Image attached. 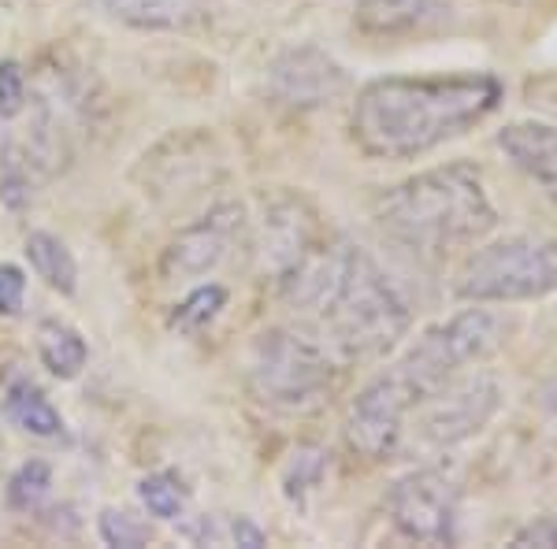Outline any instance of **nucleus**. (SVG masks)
Instances as JSON below:
<instances>
[{"instance_id":"obj_1","label":"nucleus","mask_w":557,"mask_h":549,"mask_svg":"<svg viewBox=\"0 0 557 549\" xmlns=\"http://www.w3.org/2000/svg\"><path fill=\"white\" fill-rule=\"evenodd\" d=\"M502 93L491 71L375 78L357 93L349 134L372 160H412L480 127Z\"/></svg>"},{"instance_id":"obj_2","label":"nucleus","mask_w":557,"mask_h":549,"mask_svg":"<svg viewBox=\"0 0 557 549\" xmlns=\"http://www.w3.org/2000/svg\"><path fill=\"white\" fill-rule=\"evenodd\" d=\"M283 297L320 320L331 349L343 360L391 353L409 330V304L361 246H312L283 278Z\"/></svg>"},{"instance_id":"obj_3","label":"nucleus","mask_w":557,"mask_h":549,"mask_svg":"<svg viewBox=\"0 0 557 549\" xmlns=\"http://www.w3.org/2000/svg\"><path fill=\"white\" fill-rule=\"evenodd\" d=\"M375 223L412 253L438 257L487 238L498 212L483 186V171L454 160L383 190L375 197Z\"/></svg>"},{"instance_id":"obj_4","label":"nucleus","mask_w":557,"mask_h":549,"mask_svg":"<svg viewBox=\"0 0 557 549\" xmlns=\"http://www.w3.org/2000/svg\"><path fill=\"white\" fill-rule=\"evenodd\" d=\"M457 297L472 304L535 301L557 290V241L539 234H513L491 241L465 260L457 275Z\"/></svg>"},{"instance_id":"obj_5","label":"nucleus","mask_w":557,"mask_h":549,"mask_svg":"<svg viewBox=\"0 0 557 549\" xmlns=\"http://www.w3.org/2000/svg\"><path fill=\"white\" fill-rule=\"evenodd\" d=\"M498 338H502L498 316H491L487 309H465L446 323H438V327L424 330V338L391 367V375L406 386L412 404L420 409L454 375H461L469 364L487 357L498 346Z\"/></svg>"},{"instance_id":"obj_6","label":"nucleus","mask_w":557,"mask_h":549,"mask_svg":"<svg viewBox=\"0 0 557 549\" xmlns=\"http://www.w3.org/2000/svg\"><path fill=\"white\" fill-rule=\"evenodd\" d=\"M331 357L294 330H264L249 349V390L272 409H309L331 390Z\"/></svg>"},{"instance_id":"obj_7","label":"nucleus","mask_w":557,"mask_h":549,"mask_svg":"<svg viewBox=\"0 0 557 549\" xmlns=\"http://www.w3.org/2000/svg\"><path fill=\"white\" fill-rule=\"evenodd\" d=\"M457 483L438 467H417L401 475L386 494V512L398 535L409 542L454 546L457 542Z\"/></svg>"},{"instance_id":"obj_8","label":"nucleus","mask_w":557,"mask_h":549,"mask_svg":"<svg viewBox=\"0 0 557 549\" xmlns=\"http://www.w3.org/2000/svg\"><path fill=\"white\" fill-rule=\"evenodd\" d=\"M502 404V390L491 375H454L443 390H435L420 404V438L435 449H450L465 438L480 435Z\"/></svg>"},{"instance_id":"obj_9","label":"nucleus","mask_w":557,"mask_h":549,"mask_svg":"<svg viewBox=\"0 0 557 549\" xmlns=\"http://www.w3.org/2000/svg\"><path fill=\"white\" fill-rule=\"evenodd\" d=\"M412 398L406 386L394 379L391 372H383L380 379H372L357 394V401L349 404L346 420V438L368 461H386L394 457V449L401 446L406 435V420L412 416Z\"/></svg>"},{"instance_id":"obj_10","label":"nucleus","mask_w":557,"mask_h":549,"mask_svg":"<svg viewBox=\"0 0 557 549\" xmlns=\"http://www.w3.org/2000/svg\"><path fill=\"white\" fill-rule=\"evenodd\" d=\"M268 86H272L275 101L290 108H320L346 89V71L327 52L305 45V49H290L275 60L268 71Z\"/></svg>"},{"instance_id":"obj_11","label":"nucleus","mask_w":557,"mask_h":549,"mask_svg":"<svg viewBox=\"0 0 557 549\" xmlns=\"http://www.w3.org/2000/svg\"><path fill=\"white\" fill-rule=\"evenodd\" d=\"M238 227H242L238 204H220V209L209 212L201 223H194V227H186L172 246L164 249L160 275L164 278H194V275L212 272V267L227 257Z\"/></svg>"},{"instance_id":"obj_12","label":"nucleus","mask_w":557,"mask_h":549,"mask_svg":"<svg viewBox=\"0 0 557 549\" xmlns=\"http://www.w3.org/2000/svg\"><path fill=\"white\" fill-rule=\"evenodd\" d=\"M260 238L257 249L264 257V267H272L275 278H283L298 260L317 246V223L312 212L305 209L298 197H272V201H260Z\"/></svg>"},{"instance_id":"obj_13","label":"nucleus","mask_w":557,"mask_h":549,"mask_svg":"<svg viewBox=\"0 0 557 549\" xmlns=\"http://www.w3.org/2000/svg\"><path fill=\"white\" fill-rule=\"evenodd\" d=\"M494 146L506 152V160L520 175L532 183L557 204V127L539 120H520L498 130Z\"/></svg>"},{"instance_id":"obj_14","label":"nucleus","mask_w":557,"mask_h":549,"mask_svg":"<svg viewBox=\"0 0 557 549\" xmlns=\"http://www.w3.org/2000/svg\"><path fill=\"white\" fill-rule=\"evenodd\" d=\"M450 8L443 0H357V26L372 38H398V34L424 30L438 23Z\"/></svg>"},{"instance_id":"obj_15","label":"nucleus","mask_w":557,"mask_h":549,"mask_svg":"<svg viewBox=\"0 0 557 549\" xmlns=\"http://www.w3.org/2000/svg\"><path fill=\"white\" fill-rule=\"evenodd\" d=\"M97 4L115 20L146 26V30H175L197 15L194 0H97Z\"/></svg>"},{"instance_id":"obj_16","label":"nucleus","mask_w":557,"mask_h":549,"mask_svg":"<svg viewBox=\"0 0 557 549\" xmlns=\"http://www.w3.org/2000/svg\"><path fill=\"white\" fill-rule=\"evenodd\" d=\"M38 357L57 379H75L86 367V341L78 338V330H71L60 320H45L38 327Z\"/></svg>"},{"instance_id":"obj_17","label":"nucleus","mask_w":557,"mask_h":549,"mask_svg":"<svg viewBox=\"0 0 557 549\" xmlns=\"http://www.w3.org/2000/svg\"><path fill=\"white\" fill-rule=\"evenodd\" d=\"M26 257H30V267L38 272L52 290L60 294H75V283H78V267H75V257L57 234H30L26 238Z\"/></svg>"},{"instance_id":"obj_18","label":"nucleus","mask_w":557,"mask_h":549,"mask_svg":"<svg viewBox=\"0 0 557 549\" xmlns=\"http://www.w3.org/2000/svg\"><path fill=\"white\" fill-rule=\"evenodd\" d=\"M183 535L194 538V542H201V546H246V549L268 546V535L253 524V520H246V516H220V512H212V516H201L197 524L183 527Z\"/></svg>"},{"instance_id":"obj_19","label":"nucleus","mask_w":557,"mask_h":549,"mask_svg":"<svg viewBox=\"0 0 557 549\" xmlns=\"http://www.w3.org/2000/svg\"><path fill=\"white\" fill-rule=\"evenodd\" d=\"M4 409L23 431H30V435H38V438H52V435H60V427H64V423H60V412L45 401V394L26 383L8 390Z\"/></svg>"},{"instance_id":"obj_20","label":"nucleus","mask_w":557,"mask_h":549,"mask_svg":"<svg viewBox=\"0 0 557 549\" xmlns=\"http://www.w3.org/2000/svg\"><path fill=\"white\" fill-rule=\"evenodd\" d=\"M223 304H227V290H223V286H215V283L201 286V290H194L172 312V327L183 330V335H197V330H205L215 316H220Z\"/></svg>"},{"instance_id":"obj_21","label":"nucleus","mask_w":557,"mask_h":549,"mask_svg":"<svg viewBox=\"0 0 557 549\" xmlns=\"http://www.w3.org/2000/svg\"><path fill=\"white\" fill-rule=\"evenodd\" d=\"M138 494H141V501H146V509L160 520H175V516H183V509H186V486L172 472H157V475H149V479H141Z\"/></svg>"},{"instance_id":"obj_22","label":"nucleus","mask_w":557,"mask_h":549,"mask_svg":"<svg viewBox=\"0 0 557 549\" xmlns=\"http://www.w3.org/2000/svg\"><path fill=\"white\" fill-rule=\"evenodd\" d=\"M52 486V472L45 461H26L20 472L12 475V483H8V506L15 512H30L38 509L45 501V494H49Z\"/></svg>"},{"instance_id":"obj_23","label":"nucleus","mask_w":557,"mask_h":549,"mask_svg":"<svg viewBox=\"0 0 557 549\" xmlns=\"http://www.w3.org/2000/svg\"><path fill=\"white\" fill-rule=\"evenodd\" d=\"M101 538L108 546H120V549H138L149 542V527L138 524L131 512H120V509H104L101 512Z\"/></svg>"},{"instance_id":"obj_24","label":"nucleus","mask_w":557,"mask_h":549,"mask_svg":"<svg viewBox=\"0 0 557 549\" xmlns=\"http://www.w3.org/2000/svg\"><path fill=\"white\" fill-rule=\"evenodd\" d=\"M320 475H323V453H320V449H298L290 467H286V498L301 501L305 490H312V486L320 483Z\"/></svg>"},{"instance_id":"obj_25","label":"nucleus","mask_w":557,"mask_h":549,"mask_svg":"<svg viewBox=\"0 0 557 549\" xmlns=\"http://www.w3.org/2000/svg\"><path fill=\"white\" fill-rule=\"evenodd\" d=\"M26 108V75L15 60L0 64V120H15Z\"/></svg>"},{"instance_id":"obj_26","label":"nucleus","mask_w":557,"mask_h":549,"mask_svg":"<svg viewBox=\"0 0 557 549\" xmlns=\"http://www.w3.org/2000/svg\"><path fill=\"white\" fill-rule=\"evenodd\" d=\"M26 275L15 264H0V316H20Z\"/></svg>"},{"instance_id":"obj_27","label":"nucleus","mask_w":557,"mask_h":549,"mask_svg":"<svg viewBox=\"0 0 557 549\" xmlns=\"http://www.w3.org/2000/svg\"><path fill=\"white\" fill-rule=\"evenodd\" d=\"M513 542L517 546H557V516H546V520L528 524L524 531H517Z\"/></svg>"},{"instance_id":"obj_28","label":"nucleus","mask_w":557,"mask_h":549,"mask_svg":"<svg viewBox=\"0 0 557 549\" xmlns=\"http://www.w3.org/2000/svg\"><path fill=\"white\" fill-rule=\"evenodd\" d=\"M502 4H539V0H502Z\"/></svg>"},{"instance_id":"obj_29","label":"nucleus","mask_w":557,"mask_h":549,"mask_svg":"<svg viewBox=\"0 0 557 549\" xmlns=\"http://www.w3.org/2000/svg\"><path fill=\"white\" fill-rule=\"evenodd\" d=\"M550 404H554V412H557V383H554V390H550Z\"/></svg>"}]
</instances>
